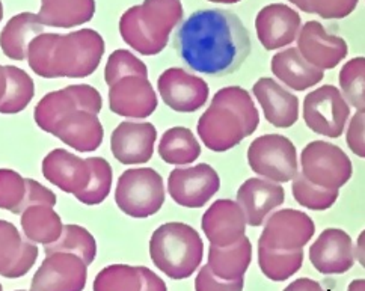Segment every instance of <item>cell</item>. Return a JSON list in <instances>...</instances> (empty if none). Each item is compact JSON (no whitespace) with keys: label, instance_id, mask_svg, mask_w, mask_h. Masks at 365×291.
Masks as SVG:
<instances>
[{"label":"cell","instance_id":"cell-1","mask_svg":"<svg viewBox=\"0 0 365 291\" xmlns=\"http://www.w3.org/2000/svg\"><path fill=\"white\" fill-rule=\"evenodd\" d=\"M175 44L189 67L208 76L237 71L251 53L242 20L225 9L197 11L181 24Z\"/></svg>","mask_w":365,"mask_h":291},{"label":"cell","instance_id":"cell-2","mask_svg":"<svg viewBox=\"0 0 365 291\" xmlns=\"http://www.w3.org/2000/svg\"><path fill=\"white\" fill-rule=\"evenodd\" d=\"M182 19L181 0H143L128 8L120 20L124 41L143 56H154L166 47L169 35Z\"/></svg>","mask_w":365,"mask_h":291},{"label":"cell","instance_id":"cell-3","mask_svg":"<svg viewBox=\"0 0 365 291\" xmlns=\"http://www.w3.org/2000/svg\"><path fill=\"white\" fill-rule=\"evenodd\" d=\"M150 257L171 280H186L202 262L204 243L190 225L169 222L153 233Z\"/></svg>","mask_w":365,"mask_h":291},{"label":"cell","instance_id":"cell-4","mask_svg":"<svg viewBox=\"0 0 365 291\" xmlns=\"http://www.w3.org/2000/svg\"><path fill=\"white\" fill-rule=\"evenodd\" d=\"M104 55V39L93 29L56 34L50 53L51 78H83L93 74Z\"/></svg>","mask_w":365,"mask_h":291},{"label":"cell","instance_id":"cell-5","mask_svg":"<svg viewBox=\"0 0 365 291\" xmlns=\"http://www.w3.org/2000/svg\"><path fill=\"white\" fill-rule=\"evenodd\" d=\"M115 201L130 218H150L158 213L165 203L163 178L151 168L128 169L116 184Z\"/></svg>","mask_w":365,"mask_h":291},{"label":"cell","instance_id":"cell-6","mask_svg":"<svg viewBox=\"0 0 365 291\" xmlns=\"http://www.w3.org/2000/svg\"><path fill=\"white\" fill-rule=\"evenodd\" d=\"M301 174L314 186L338 190L351 177L349 155L334 143L314 141L308 143L301 154Z\"/></svg>","mask_w":365,"mask_h":291},{"label":"cell","instance_id":"cell-7","mask_svg":"<svg viewBox=\"0 0 365 291\" xmlns=\"http://www.w3.org/2000/svg\"><path fill=\"white\" fill-rule=\"evenodd\" d=\"M247 163L255 174L275 183L292 181L299 172L294 145L281 135L257 138L247 150Z\"/></svg>","mask_w":365,"mask_h":291},{"label":"cell","instance_id":"cell-8","mask_svg":"<svg viewBox=\"0 0 365 291\" xmlns=\"http://www.w3.org/2000/svg\"><path fill=\"white\" fill-rule=\"evenodd\" d=\"M350 108L340 89L323 85L312 91L304 100L305 124L317 135L340 138L344 133Z\"/></svg>","mask_w":365,"mask_h":291},{"label":"cell","instance_id":"cell-9","mask_svg":"<svg viewBox=\"0 0 365 291\" xmlns=\"http://www.w3.org/2000/svg\"><path fill=\"white\" fill-rule=\"evenodd\" d=\"M220 178L217 172L207 163L192 168H177L168 178V192L173 200L187 208L205 205L217 193Z\"/></svg>","mask_w":365,"mask_h":291},{"label":"cell","instance_id":"cell-10","mask_svg":"<svg viewBox=\"0 0 365 291\" xmlns=\"http://www.w3.org/2000/svg\"><path fill=\"white\" fill-rule=\"evenodd\" d=\"M316 233V225L304 211L287 208L272 215L259 235L258 245L273 250L302 249Z\"/></svg>","mask_w":365,"mask_h":291},{"label":"cell","instance_id":"cell-11","mask_svg":"<svg viewBox=\"0 0 365 291\" xmlns=\"http://www.w3.org/2000/svg\"><path fill=\"white\" fill-rule=\"evenodd\" d=\"M198 135L208 150L224 153L250 136L242 118L225 104L212 101L198 121Z\"/></svg>","mask_w":365,"mask_h":291},{"label":"cell","instance_id":"cell-12","mask_svg":"<svg viewBox=\"0 0 365 291\" xmlns=\"http://www.w3.org/2000/svg\"><path fill=\"white\" fill-rule=\"evenodd\" d=\"M88 266L73 254L56 252L44 258L34 275L31 291H83Z\"/></svg>","mask_w":365,"mask_h":291},{"label":"cell","instance_id":"cell-13","mask_svg":"<svg viewBox=\"0 0 365 291\" xmlns=\"http://www.w3.org/2000/svg\"><path fill=\"white\" fill-rule=\"evenodd\" d=\"M297 51L312 67L322 71L335 68L347 58L349 47L340 36L329 35L319 21L305 23L297 35Z\"/></svg>","mask_w":365,"mask_h":291},{"label":"cell","instance_id":"cell-14","mask_svg":"<svg viewBox=\"0 0 365 291\" xmlns=\"http://www.w3.org/2000/svg\"><path fill=\"white\" fill-rule=\"evenodd\" d=\"M158 89L166 106L182 113L197 112L208 98V85L202 78L181 68L163 71L158 81Z\"/></svg>","mask_w":365,"mask_h":291},{"label":"cell","instance_id":"cell-15","mask_svg":"<svg viewBox=\"0 0 365 291\" xmlns=\"http://www.w3.org/2000/svg\"><path fill=\"white\" fill-rule=\"evenodd\" d=\"M109 88V108L116 115L143 120L158 109V96L147 77L127 76Z\"/></svg>","mask_w":365,"mask_h":291},{"label":"cell","instance_id":"cell-16","mask_svg":"<svg viewBox=\"0 0 365 291\" xmlns=\"http://www.w3.org/2000/svg\"><path fill=\"white\" fill-rule=\"evenodd\" d=\"M158 130L151 123L124 121L113 130L110 150L123 165H142L151 160Z\"/></svg>","mask_w":365,"mask_h":291},{"label":"cell","instance_id":"cell-17","mask_svg":"<svg viewBox=\"0 0 365 291\" xmlns=\"http://www.w3.org/2000/svg\"><path fill=\"white\" fill-rule=\"evenodd\" d=\"M302 19L294 9L282 4H272L258 12L255 29L266 50H277L296 41Z\"/></svg>","mask_w":365,"mask_h":291},{"label":"cell","instance_id":"cell-18","mask_svg":"<svg viewBox=\"0 0 365 291\" xmlns=\"http://www.w3.org/2000/svg\"><path fill=\"white\" fill-rule=\"evenodd\" d=\"M309 260L323 275H341L354 267L355 252L350 235L338 228L324 230L311 245Z\"/></svg>","mask_w":365,"mask_h":291},{"label":"cell","instance_id":"cell-19","mask_svg":"<svg viewBox=\"0 0 365 291\" xmlns=\"http://www.w3.org/2000/svg\"><path fill=\"white\" fill-rule=\"evenodd\" d=\"M201 227L210 245L225 247L243 239L246 218L236 201L217 200L204 213Z\"/></svg>","mask_w":365,"mask_h":291},{"label":"cell","instance_id":"cell-20","mask_svg":"<svg viewBox=\"0 0 365 291\" xmlns=\"http://www.w3.org/2000/svg\"><path fill=\"white\" fill-rule=\"evenodd\" d=\"M284 189L278 183L266 178L246 180L237 190V204L251 227L263 225L272 211L284 204Z\"/></svg>","mask_w":365,"mask_h":291},{"label":"cell","instance_id":"cell-21","mask_svg":"<svg viewBox=\"0 0 365 291\" xmlns=\"http://www.w3.org/2000/svg\"><path fill=\"white\" fill-rule=\"evenodd\" d=\"M43 175L62 192L77 195L86 189L91 169L85 158L58 148L44 157Z\"/></svg>","mask_w":365,"mask_h":291},{"label":"cell","instance_id":"cell-22","mask_svg":"<svg viewBox=\"0 0 365 291\" xmlns=\"http://www.w3.org/2000/svg\"><path fill=\"white\" fill-rule=\"evenodd\" d=\"M51 135L79 153H93L103 142V126L97 115L73 111L55 124Z\"/></svg>","mask_w":365,"mask_h":291},{"label":"cell","instance_id":"cell-23","mask_svg":"<svg viewBox=\"0 0 365 291\" xmlns=\"http://www.w3.org/2000/svg\"><path fill=\"white\" fill-rule=\"evenodd\" d=\"M254 96L262 104L264 118L278 128H289L299 118V100L273 78L263 77L254 85Z\"/></svg>","mask_w":365,"mask_h":291},{"label":"cell","instance_id":"cell-24","mask_svg":"<svg viewBox=\"0 0 365 291\" xmlns=\"http://www.w3.org/2000/svg\"><path fill=\"white\" fill-rule=\"evenodd\" d=\"M270 67L279 82L294 91H307L322 82L324 77V71L309 65L296 47L277 53L272 58Z\"/></svg>","mask_w":365,"mask_h":291},{"label":"cell","instance_id":"cell-25","mask_svg":"<svg viewBox=\"0 0 365 291\" xmlns=\"http://www.w3.org/2000/svg\"><path fill=\"white\" fill-rule=\"evenodd\" d=\"M252 261V245L245 235L242 240L231 246L217 247L210 245L208 249V269L222 281L242 280Z\"/></svg>","mask_w":365,"mask_h":291},{"label":"cell","instance_id":"cell-26","mask_svg":"<svg viewBox=\"0 0 365 291\" xmlns=\"http://www.w3.org/2000/svg\"><path fill=\"white\" fill-rule=\"evenodd\" d=\"M96 0H41L36 17L43 26L50 28H74L93 20Z\"/></svg>","mask_w":365,"mask_h":291},{"label":"cell","instance_id":"cell-27","mask_svg":"<svg viewBox=\"0 0 365 291\" xmlns=\"http://www.w3.org/2000/svg\"><path fill=\"white\" fill-rule=\"evenodd\" d=\"M44 34V26L32 12H21L12 17L0 34V47L4 55L14 61H24L32 39Z\"/></svg>","mask_w":365,"mask_h":291},{"label":"cell","instance_id":"cell-28","mask_svg":"<svg viewBox=\"0 0 365 291\" xmlns=\"http://www.w3.org/2000/svg\"><path fill=\"white\" fill-rule=\"evenodd\" d=\"M20 223L26 239L44 246L55 243L61 237L63 228L61 216L53 208L47 205L28 207L21 213Z\"/></svg>","mask_w":365,"mask_h":291},{"label":"cell","instance_id":"cell-29","mask_svg":"<svg viewBox=\"0 0 365 291\" xmlns=\"http://www.w3.org/2000/svg\"><path fill=\"white\" fill-rule=\"evenodd\" d=\"M159 154L162 160L169 165L185 166L193 163L200 157L201 145L189 128L174 127L166 130L162 136Z\"/></svg>","mask_w":365,"mask_h":291},{"label":"cell","instance_id":"cell-30","mask_svg":"<svg viewBox=\"0 0 365 291\" xmlns=\"http://www.w3.org/2000/svg\"><path fill=\"white\" fill-rule=\"evenodd\" d=\"M46 255L65 252L79 257L86 266L93 264L97 257V242L94 235L79 225H63L61 237L51 245L44 246Z\"/></svg>","mask_w":365,"mask_h":291},{"label":"cell","instance_id":"cell-31","mask_svg":"<svg viewBox=\"0 0 365 291\" xmlns=\"http://www.w3.org/2000/svg\"><path fill=\"white\" fill-rule=\"evenodd\" d=\"M6 91L4 98L0 100V113L14 115L28 108L35 96V83L32 77L24 70L5 65Z\"/></svg>","mask_w":365,"mask_h":291},{"label":"cell","instance_id":"cell-32","mask_svg":"<svg viewBox=\"0 0 365 291\" xmlns=\"http://www.w3.org/2000/svg\"><path fill=\"white\" fill-rule=\"evenodd\" d=\"M258 264L263 275L272 281H287L296 272L301 270L304 264V250H273L258 245Z\"/></svg>","mask_w":365,"mask_h":291},{"label":"cell","instance_id":"cell-33","mask_svg":"<svg viewBox=\"0 0 365 291\" xmlns=\"http://www.w3.org/2000/svg\"><path fill=\"white\" fill-rule=\"evenodd\" d=\"M77 111L74 98L67 88L53 91L44 96L35 108V123L46 133L51 135L55 124L67 113Z\"/></svg>","mask_w":365,"mask_h":291},{"label":"cell","instance_id":"cell-34","mask_svg":"<svg viewBox=\"0 0 365 291\" xmlns=\"http://www.w3.org/2000/svg\"><path fill=\"white\" fill-rule=\"evenodd\" d=\"M89 169L91 178L85 190L74 195L77 201L86 205H98L106 200L112 188V168L103 157H88L85 158Z\"/></svg>","mask_w":365,"mask_h":291},{"label":"cell","instance_id":"cell-35","mask_svg":"<svg viewBox=\"0 0 365 291\" xmlns=\"http://www.w3.org/2000/svg\"><path fill=\"white\" fill-rule=\"evenodd\" d=\"M212 101L225 104L234 112H236L243 120L250 136L257 130L258 123H259V113L251 98V94L247 91H245L243 88L228 86V88L219 89Z\"/></svg>","mask_w":365,"mask_h":291},{"label":"cell","instance_id":"cell-36","mask_svg":"<svg viewBox=\"0 0 365 291\" xmlns=\"http://www.w3.org/2000/svg\"><path fill=\"white\" fill-rule=\"evenodd\" d=\"M142 277L139 267L127 264H112L96 277L94 291H140Z\"/></svg>","mask_w":365,"mask_h":291},{"label":"cell","instance_id":"cell-37","mask_svg":"<svg viewBox=\"0 0 365 291\" xmlns=\"http://www.w3.org/2000/svg\"><path fill=\"white\" fill-rule=\"evenodd\" d=\"M341 96L356 111L365 108V59L362 56L349 61L340 71Z\"/></svg>","mask_w":365,"mask_h":291},{"label":"cell","instance_id":"cell-38","mask_svg":"<svg viewBox=\"0 0 365 291\" xmlns=\"http://www.w3.org/2000/svg\"><path fill=\"white\" fill-rule=\"evenodd\" d=\"M293 196L294 200L305 208L322 211L331 208L338 200V190L323 189L309 183L302 174H297L293 178Z\"/></svg>","mask_w":365,"mask_h":291},{"label":"cell","instance_id":"cell-39","mask_svg":"<svg viewBox=\"0 0 365 291\" xmlns=\"http://www.w3.org/2000/svg\"><path fill=\"white\" fill-rule=\"evenodd\" d=\"M127 76H140L148 78V68L139 58L128 50H115L104 68V81L109 86Z\"/></svg>","mask_w":365,"mask_h":291},{"label":"cell","instance_id":"cell-40","mask_svg":"<svg viewBox=\"0 0 365 291\" xmlns=\"http://www.w3.org/2000/svg\"><path fill=\"white\" fill-rule=\"evenodd\" d=\"M23 242L14 223L0 219V275L8 277L23 252Z\"/></svg>","mask_w":365,"mask_h":291},{"label":"cell","instance_id":"cell-41","mask_svg":"<svg viewBox=\"0 0 365 291\" xmlns=\"http://www.w3.org/2000/svg\"><path fill=\"white\" fill-rule=\"evenodd\" d=\"M24 193V178L19 172L12 169H0V208L19 215Z\"/></svg>","mask_w":365,"mask_h":291},{"label":"cell","instance_id":"cell-42","mask_svg":"<svg viewBox=\"0 0 365 291\" xmlns=\"http://www.w3.org/2000/svg\"><path fill=\"white\" fill-rule=\"evenodd\" d=\"M56 34H41L35 36L29 43L26 59L29 61V67L34 73L44 78H51L50 73V53L53 47Z\"/></svg>","mask_w":365,"mask_h":291},{"label":"cell","instance_id":"cell-43","mask_svg":"<svg viewBox=\"0 0 365 291\" xmlns=\"http://www.w3.org/2000/svg\"><path fill=\"white\" fill-rule=\"evenodd\" d=\"M309 14H317L322 19H344L355 11L358 0H308Z\"/></svg>","mask_w":365,"mask_h":291},{"label":"cell","instance_id":"cell-44","mask_svg":"<svg viewBox=\"0 0 365 291\" xmlns=\"http://www.w3.org/2000/svg\"><path fill=\"white\" fill-rule=\"evenodd\" d=\"M24 184H26V193H24V200L20 205L19 215H21L26 208L32 205H47L51 208L56 205L58 203L56 195L50 189L44 188L41 183L31 178H24Z\"/></svg>","mask_w":365,"mask_h":291},{"label":"cell","instance_id":"cell-45","mask_svg":"<svg viewBox=\"0 0 365 291\" xmlns=\"http://www.w3.org/2000/svg\"><path fill=\"white\" fill-rule=\"evenodd\" d=\"M67 89L76 101L77 111H85L94 115L100 113L103 100L100 92L96 88L89 85H70L67 86Z\"/></svg>","mask_w":365,"mask_h":291},{"label":"cell","instance_id":"cell-46","mask_svg":"<svg viewBox=\"0 0 365 291\" xmlns=\"http://www.w3.org/2000/svg\"><path fill=\"white\" fill-rule=\"evenodd\" d=\"M245 281H222L216 277L208 266H202L197 280H195V291H243Z\"/></svg>","mask_w":365,"mask_h":291},{"label":"cell","instance_id":"cell-47","mask_svg":"<svg viewBox=\"0 0 365 291\" xmlns=\"http://www.w3.org/2000/svg\"><path fill=\"white\" fill-rule=\"evenodd\" d=\"M364 124H365L364 111H356V113L350 118L347 133H346V141H347L349 148L361 158L365 157Z\"/></svg>","mask_w":365,"mask_h":291},{"label":"cell","instance_id":"cell-48","mask_svg":"<svg viewBox=\"0 0 365 291\" xmlns=\"http://www.w3.org/2000/svg\"><path fill=\"white\" fill-rule=\"evenodd\" d=\"M139 273L142 277L140 291H168L166 284L160 276L155 275L148 267H139Z\"/></svg>","mask_w":365,"mask_h":291},{"label":"cell","instance_id":"cell-49","mask_svg":"<svg viewBox=\"0 0 365 291\" xmlns=\"http://www.w3.org/2000/svg\"><path fill=\"white\" fill-rule=\"evenodd\" d=\"M284 291H323V288L314 280L301 277V280H296L294 282H292Z\"/></svg>","mask_w":365,"mask_h":291},{"label":"cell","instance_id":"cell-50","mask_svg":"<svg viewBox=\"0 0 365 291\" xmlns=\"http://www.w3.org/2000/svg\"><path fill=\"white\" fill-rule=\"evenodd\" d=\"M5 91H6V74H5L4 65H0V100L4 98Z\"/></svg>","mask_w":365,"mask_h":291},{"label":"cell","instance_id":"cell-51","mask_svg":"<svg viewBox=\"0 0 365 291\" xmlns=\"http://www.w3.org/2000/svg\"><path fill=\"white\" fill-rule=\"evenodd\" d=\"M356 258L359 260L361 266H364V233L361 234L358 240V250H356Z\"/></svg>","mask_w":365,"mask_h":291},{"label":"cell","instance_id":"cell-52","mask_svg":"<svg viewBox=\"0 0 365 291\" xmlns=\"http://www.w3.org/2000/svg\"><path fill=\"white\" fill-rule=\"evenodd\" d=\"M347 291H365V281L364 280H355L349 285Z\"/></svg>","mask_w":365,"mask_h":291},{"label":"cell","instance_id":"cell-53","mask_svg":"<svg viewBox=\"0 0 365 291\" xmlns=\"http://www.w3.org/2000/svg\"><path fill=\"white\" fill-rule=\"evenodd\" d=\"M294 6H297L299 9H302L304 12H308L309 14V5H308V0H289Z\"/></svg>","mask_w":365,"mask_h":291},{"label":"cell","instance_id":"cell-54","mask_svg":"<svg viewBox=\"0 0 365 291\" xmlns=\"http://www.w3.org/2000/svg\"><path fill=\"white\" fill-rule=\"evenodd\" d=\"M208 2H213V4H227V5H231V4H237V2H240V0H208Z\"/></svg>","mask_w":365,"mask_h":291},{"label":"cell","instance_id":"cell-55","mask_svg":"<svg viewBox=\"0 0 365 291\" xmlns=\"http://www.w3.org/2000/svg\"><path fill=\"white\" fill-rule=\"evenodd\" d=\"M4 19V6H2V2H0V21H2Z\"/></svg>","mask_w":365,"mask_h":291},{"label":"cell","instance_id":"cell-56","mask_svg":"<svg viewBox=\"0 0 365 291\" xmlns=\"http://www.w3.org/2000/svg\"><path fill=\"white\" fill-rule=\"evenodd\" d=\"M0 291H4V287H2V284H0Z\"/></svg>","mask_w":365,"mask_h":291},{"label":"cell","instance_id":"cell-57","mask_svg":"<svg viewBox=\"0 0 365 291\" xmlns=\"http://www.w3.org/2000/svg\"><path fill=\"white\" fill-rule=\"evenodd\" d=\"M17 291H26V290H17Z\"/></svg>","mask_w":365,"mask_h":291}]
</instances>
